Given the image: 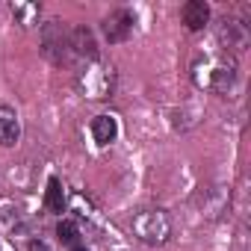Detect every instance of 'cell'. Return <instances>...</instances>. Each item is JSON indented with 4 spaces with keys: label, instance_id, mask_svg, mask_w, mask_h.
<instances>
[{
    "label": "cell",
    "instance_id": "3957f363",
    "mask_svg": "<svg viewBox=\"0 0 251 251\" xmlns=\"http://www.w3.org/2000/svg\"><path fill=\"white\" fill-rule=\"evenodd\" d=\"M18 133H21V127H18V115H15V109H9V106H0V145H15L18 142Z\"/></svg>",
    "mask_w": 251,
    "mask_h": 251
},
{
    "label": "cell",
    "instance_id": "7a4b0ae2",
    "mask_svg": "<svg viewBox=\"0 0 251 251\" xmlns=\"http://www.w3.org/2000/svg\"><path fill=\"white\" fill-rule=\"evenodd\" d=\"M130 30H133V15L130 12H112L106 21H103V33H106V39L109 42H124L130 36Z\"/></svg>",
    "mask_w": 251,
    "mask_h": 251
},
{
    "label": "cell",
    "instance_id": "6da1fadb",
    "mask_svg": "<svg viewBox=\"0 0 251 251\" xmlns=\"http://www.w3.org/2000/svg\"><path fill=\"white\" fill-rule=\"evenodd\" d=\"M130 227L148 245H163L169 239V233H172V222H169V216L163 210H139L130 219Z\"/></svg>",
    "mask_w": 251,
    "mask_h": 251
},
{
    "label": "cell",
    "instance_id": "ba28073f",
    "mask_svg": "<svg viewBox=\"0 0 251 251\" xmlns=\"http://www.w3.org/2000/svg\"><path fill=\"white\" fill-rule=\"evenodd\" d=\"M56 236H59V242L71 245V242H77V227H74L71 222H59V225H56Z\"/></svg>",
    "mask_w": 251,
    "mask_h": 251
},
{
    "label": "cell",
    "instance_id": "9c48e42d",
    "mask_svg": "<svg viewBox=\"0 0 251 251\" xmlns=\"http://www.w3.org/2000/svg\"><path fill=\"white\" fill-rule=\"evenodd\" d=\"M30 251H50V248H48L45 242H39V239H33V242H30Z\"/></svg>",
    "mask_w": 251,
    "mask_h": 251
},
{
    "label": "cell",
    "instance_id": "5b68a950",
    "mask_svg": "<svg viewBox=\"0 0 251 251\" xmlns=\"http://www.w3.org/2000/svg\"><path fill=\"white\" fill-rule=\"evenodd\" d=\"M115 133H118L115 118H109V115H98V118L92 121V136H95L98 145H109V142L115 139Z\"/></svg>",
    "mask_w": 251,
    "mask_h": 251
},
{
    "label": "cell",
    "instance_id": "277c9868",
    "mask_svg": "<svg viewBox=\"0 0 251 251\" xmlns=\"http://www.w3.org/2000/svg\"><path fill=\"white\" fill-rule=\"evenodd\" d=\"M207 18H210V6L204 3V0H192V3L183 6V24L189 30H201L207 24Z\"/></svg>",
    "mask_w": 251,
    "mask_h": 251
},
{
    "label": "cell",
    "instance_id": "30bf717a",
    "mask_svg": "<svg viewBox=\"0 0 251 251\" xmlns=\"http://www.w3.org/2000/svg\"><path fill=\"white\" fill-rule=\"evenodd\" d=\"M74 251H86V248H74Z\"/></svg>",
    "mask_w": 251,
    "mask_h": 251
},
{
    "label": "cell",
    "instance_id": "52a82bcc",
    "mask_svg": "<svg viewBox=\"0 0 251 251\" xmlns=\"http://www.w3.org/2000/svg\"><path fill=\"white\" fill-rule=\"evenodd\" d=\"M71 39H74L71 48H77V53H89V56H95V42H92V33H89L86 27H77Z\"/></svg>",
    "mask_w": 251,
    "mask_h": 251
},
{
    "label": "cell",
    "instance_id": "8992f818",
    "mask_svg": "<svg viewBox=\"0 0 251 251\" xmlns=\"http://www.w3.org/2000/svg\"><path fill=\"white\" fill-rule=\"evenodd\" d=\"M45 201H48V207H50L53 213H62V207H65V195H62V183H59L56 177L48 180V195H45Z\"/></svg>",
    "mask_w": 251,
    "mask_h": 251
}]
</instances>
